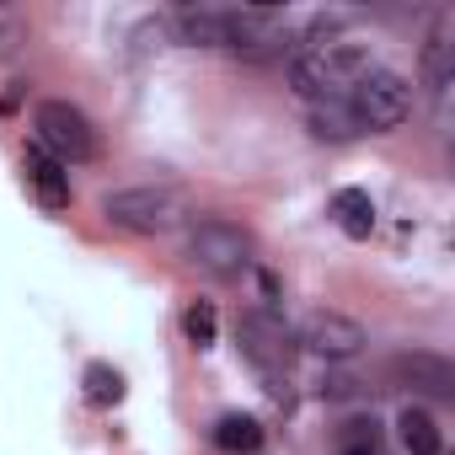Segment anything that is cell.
Here are the masks:
<instances>
[{
    "mask_svg": "<svg viewBox=\"0 0 455 455\" xmlns=\"http://www.w3.org/2000/svg\"><path fill=\"white\" fill-rule=\"evenodd\" d=\"M338 455H386V450H380V444H343Z\"/></svg>",
    "mask_w": 455,
    "mask_h": 455,
    "instance_id": "cell-19",
    "label": "cell"
},
{
    "mask_svg": "<svg viewBox=\"0 0 455 455\" xmlns=\"http://www.w3.org/2000/svg\"><path fill=\"white\" fill-rule=\"evenodd\" d=\"M81 391H86V402L92 407H118L124 402V375L113 370V364H86V375H81Z\"/></svg>",
    "mask_w": 455,
    "mask_h": 455,
    "instance_id": "cell-15",
    "label": "cell"
},
{
    "mask_svg": "<svg viewBox=\"0 0 455 455\" xmlns=\"http://www.w3.org/2000/svg\"><path fill=\"white\" fill-rule=\"evenodd\" d=\"M370 70H375V60H370L364 44L322 33V38H306L300 44L295 65H290V86H295V97H306L311 108H322V102H348V92Z\"/></svg>",
    "mask_w": 455,
    "mask_h": 455,
    "instance_id": "cell-1",
    "label": "cell"
},
{
    "mask_svg": "<svg viewBox=\"0 0 455 455\" xmlns=\"http://www.w3.org/2000/svg\"><path fill=\"white\" fill-rule=\"evenodd\" d=\"M182 332H188V343H193V348H214V332H220V316H214V306H209V300L188 306V316H182Z\"/></svg>",
    "mask_w": 455,
    "mask_h": 455,
    "instance_id": "cell-17",
    "label": "cell"
},
{
    "mask_svg": "<svg viewBox=\"0 0 455 455\" xmlns=\"http://www.w3.org/2000/svg\"><path fill=\"white\" fill-rule=\"evenodd\" d=\"M450 49H455V44H450V28H434V38L423 44V76H428V86H434L439 97L450 92V76H455V70H450Z\"/></svg>",
    "mask_w": 455,
    "mask_h": 455,
    "instance_id": "cell-16",
    "label": "cell"
},
{
    "mask_svg": "<svg viewBox=\"0 0 455 455\" xmlns=\"http://www.w3.org/2000/svg\"><path fill=\"white\" fill-rule=\"evenodd\" d=\"M33 129H38V150H44V156H54L60 166L97 161V150H102V140H97L92 118H86L76 102H38Z\"/></svg>",
    "mask_w": 455,
    "mask_h": 455,
    "instance_id": "cell-3",
    "label": "cell"
},
{
    "mask_svg": "<svg viewBox=\"0 0 455 455\" xmlns=\"http://www.w3.org/2000/svg\"><path fill=\"white\" fill-rule=\"evenodd\" d=\"M348 113H354L359 134H386V129L407 124V113H412V86H407L396 70H380V65H375V70L348 92Z\"/></svg>",
    "mask_w": 455,
    "mask_h": 455,
    "instance_id": "cell-5",
    "label": "cell"
},
{
    "mask_svg": "<svg viewBox=\"0 0 455 455\" xmlns=\"http://www.w3.org/2000/svg\"><path fill=\"white\" fill-rule=\"evenodd\" d=\"M102 214L129 236H166L188 220V198L177 188H124L102 198Z\"/></svg>",
    "mask_w": 455,
    "mask_h": 455,
    "instance_id": "cell-2",
    "label": "cell"
},
{
    "mask_svg": "<svg viewBox=\"0 0 455 455\" xmlns=\"http://www.w3.org/2000/svg\"><path fill=\"white\" fill-rule=\"evenodd\" d=\"M188 263H198L214 279H236V274L252 268V236L242 231V225L220 220V214H204L188 231Z\"/></svg>",
    "mask_w": 455,
    "mask_h": 455,
    "instance_id": "cell-4",
    "label": "cell"
},
{
    "mask_svg": "<svg viewBox=\"0 0 455 455\" xmlns=\"http://www.w3.org/2000/svg\"><path fill=\"white\" fill-rule=\"evenodd\" d=\"M22 172H28V188L38 193V204L44 209H70V172L54 161V156H44L38 145L22 156Z\"/></svg>",
    "mask_w": 455,
    "mask_h": 455,
    "instance_id": "cell-10",
    "label": "cell"
},
{
    "mask_svg": "<svg viewBox=\"0 0 455 455\" xmlns=\"http://www.w3.org/2000/svg\"><path fill=\"white\" fill-rule=\"evenodd\" d=\"M214 444H220L225 455H258V450H263V423H258L252 412H225V418L214 423Z\"/></svg>",
    "mask_w": 455,
    "mask_h": 455,
    "instance_id": "cell-12",
    "label": "cell"
},
{
    "mask_svg": "<svg viewBox=\"0 0 455 455\" xmlns=\"http://www.w3.org/2000/svg\"><path fill=\"white\" fill-rule=\"evenodd\" d=\"M236 6H193L177 17V33L182 44H198V49H231L236 44Z\"/></svg>",
    "mask_w": 455,
    "mask_h": 455,
    "instance_id": "cell-8",
    "label": "cell"
},
{
    "mask_svg": "<svg viewBox=\"0 0 455 455\" xmlns=\"http://www.w3.org/2000/svg\"><path fill=\"white\" fill-rule=\"evenodd\" d=\"M300 348H311V354H322V359H332V364H343V359H359L364 354V327L354 322V316H343V311H311L306 322H300V338H295Z\"/></svg>",
    "mask_w": 455,
    "mask_h": 455,
    "instance_id": "cell-7",
    "label": "cell"
},
{
    "mask_svg": "<svg viewBox=\"0 0 455 455\" xmlns=\"http://www.w3.org/2000/svg\"><path fill=\"white\" fill-rule=\"evenodd\" d=\"M343 444H380V423H375V418H354V423H343Z\"/></svg>",
    "mask_w": 455,
    "mask_h": 455,
    "instance_id": "cell-18",
    "label": "cell"
},
{
    "mask_svg": "<svg viewBox=\"0 0 455 455\" xmlns=\"http://www.w3.org/2000/svg\"><path fill=\"white\" fill-rule=\"evenodd\" d=\"M396 434H402V450L407 455H439V444H444V434H439V423H434L428 407H407L396 418Z\"/></svg>",
    "mask_w": 455,
    "mask_h": 455,
    "instance_id": "cell-13",
    "label": "cell"
},
{
    "mask_svg": "<svg viewBox=\"0 0 455 455\" xmlns=\"http://www.w3.org/2000/svg\"><path fill=\"white\" fill-rule=\"evenodd\" d=\"M236 343H242V354L268 375V380H279V375H290V364H295V332L284 327V316L279 311H247L242 322H236Z\"/></svg>",
    "mask_w": 455,
    "mask_h": 455,
    "instance_id": "cell-6",
    "label": "cell"
},
{
    "mask_svg": "<svg viewBox=\"0 0 455 455\" xmlns=\"http://www.w3.org/2000/svg\"><path fill=\"white\" fill-rule=\"evenodd\" d=\"M391 375L407 386V391H423V396H439V402H450L455 396V370H450V359H439V354H402L396 364H391Z\"/></svg>",
    "mask_w": 455,
    "mask_h": 455,
    "instance_id": "cell-9",
    "label": "cell"
},
{
    "mask_svg": "<svg viewBox=\"0 0 455 455\" xmlns=\"http://www.w3.org/2000/svg\"><path fill=\"white\" fill-rule=\"evenodd\" d=\"M311 134L343 145V140H359V124H354L348 102H322V108H311Z\"/></svg>",
    "mask_w": 455,
    "mask_h": 455,
    "instance_id": "cell-14",
    "label": "cell"
},
{
    "mask_svg": "<svg viewBox=\"0 0 455 455\" xmlns=\"http://www.w3.org/2000/svg\"><path fill=\"white\" fill-rule=\"evenodd\" d=\"M332 220H338L343 236L364 242V236L375 231V198H370L364 188H338V193H332Z\"/></svg>",
    "mask_w": 455,
    "mask_h": 455,
    "instance_id": "cell-11",
    "label": "cell"
}]
</instances>
